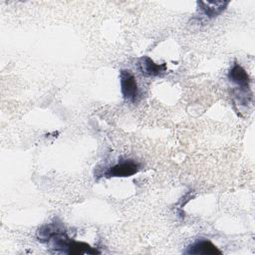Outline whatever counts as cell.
<instances>
[{"label":"cell","mask_w":255,"mask_h":255,"mask_svg":"<svg viewBox=\"0 0 255 255\" xmlns=\"http://www.w3.org/2000/svg\"><path fill=\"white\" fill-rule=\"evenodd\" d=\"M51 247L56 250V252H61L65 254L78 255V254H96L100 253L98 250L92 248L89 244L85 242H79L71 239L65 231H61L55 234L49 241Z\"/></svg>","instance_id":"1"},{"label":"cell","mask_w":255,"mask_h":255,"mask_svg":"<svg viewBox=\"0 0 255 255\" xmlns=\"http://www.w3.org/2000/svg\"><path fill=\"white\" fill-rule=\"evenodd\" d=\"M229 4L228 1H198V9L208 18L220 15Z\"/></svg>","instance_id":"7"},{"label":"cell","mask_w":255,"mask_h":255,"mask_svg":"<svg viewBox=\"0 0 255 255\" xmlns=\"http://www.w3.org/2000/svg\"><path fill=\"white\" fill-rule=\"evenodd\" d=\"M228 79L237 86L238 98L241 96V94H245V96H247L248 98H251L250 78L242 66H240L237 63L233 64L232 68L228 73Z\"/></svg>","instance_id":"3"},{"label":"cell","mask_w":255,"mask_h":255,"mask_svg":"<svg viewBox=\"0 0 255 255\" xmlns=\"http://www.w3.org/2000/svg\"><path fill=\"white\" fill-rule=\"evenodd\" d=\"M139 169V164L132 159L121 160L113 166H110L106 171L107 177H128L136 173Z\"/></svg>","instance_id":"4"},{"label":"cell","mask_w":255,"mask_h":255,"mask_svg":"<svg viewBox=\"0 0 255 255\" xmlns=\"http://www.w3.org/2000/svg\"><path fill=\"white\" fill-rule=\"evenodd\" d=\"M137 69L144 77H159L166 72L165 63L156 64L149 57L142 56L137 60Z\"/></svg>","instance_id":"5"},{"label":"cell","mask_w":255,"mask_h":255,"mask_svg":"<svg viewBox=\"0 0 255 255\" xmlns=\"http://www.w3.org/2000/svg\"><path fill=\"white\" fill-rule=\"evenodd\" d=\"M184 253L191 255H215L221 254V251L211 241L201 239L189 245Z\"/></svg>","instance_id":"6"},{"label":"cell","mask_w":255,"mask_h":255,"mask_svg":"<svg viewBox=\"0 0 255 255\" xmlns=\"http://www.w3.org/2000/svg\"><path fill=\"white\" fill-rule=\"evenodd\" d=\"M120 81H121V90L125 100L130 103H136L139 96L137 83L135 77L129 70H121L120 72Z\"/></svg>","instance_id":"2"},{"label":"cell","mask_w":255,"mask_h":255,"mask_svg":"<svg viewBox=\"0 0 255 255\" xmlns=\"http://www.w3.org/2000/svg\"><path fill=\"white\" fill-rule=\"evenodd\" d=\"M61 231H64V229L62 228V225L60 223H57V222L48 223L38 229L37 236L41 242H49L50 239L55 234H57Z\"/></svg>","instance_id":"8"}]
</instances>
